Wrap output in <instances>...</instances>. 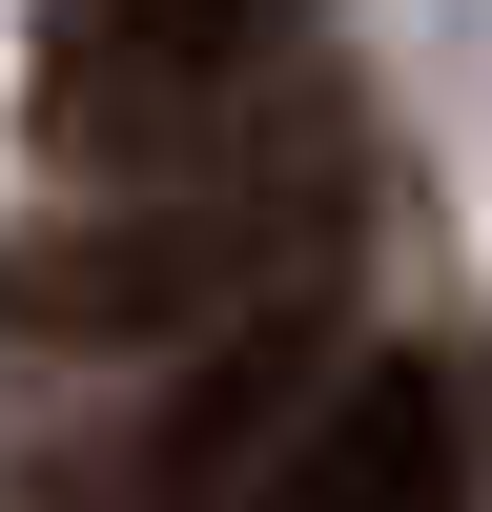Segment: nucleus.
<instances>
[{"mask_svg": "<svg viewBox=\"0 0 492 512\" xmlns=\"http://www.w3.org/2000/svg\"><path fill=\"white\" fill-rule=\"evenodd\" d=\"M328 246H349V164L328 144L308 164H164V185L0 246V328L21 349H205V328L328 287Z\"/></svg>", "mask_w": 492, "mask_h": 512, "instance_id": "obj_1", "label": "nucleus"}, {"mask_svg": "<svg viewBox=\"0 0 492 512\" xmlns=\"http://www.w3.org/2000/svg\"><path fill=\"white\" fill-rule=\"evenodd\" d=\"M287 41H308V0H41L21 123L82 185H164V164H226L267 123Z\"/></svg>", "mask_w": 492, "mask_h": 512, "instance_id": "obj_2", "label": "nucleus"}, {"mask_svg": "<svg viewBox=\"0 0 492 512\" xmlns=\"http://www.w3.org/2000/svg\"><path fill=\"white\" fill-rule=\"evenodd\" d=\"M308 390H328V287H287V308L205 328V349L82 451V472H41V512H246L267 451L308 431Z\"/></svg>", "mask_w": 492, "mask_h": 512, "instance_id": "obj_3", "label": "nucleus"}, {"mask_svg": "<svg viewBox=\"0 0 492 512\" xmlns=\"http://www.w3.org/2000/svg\"><path fill=\"white\" fill-rule=\"evenodd\" d=\"M246 512H472V369L451 349H349Z\"/></svg>", "mask_w": 492, "mask_h": 512, "instance_id": "obj_4", "label": "nucleus"}]
</instances>
